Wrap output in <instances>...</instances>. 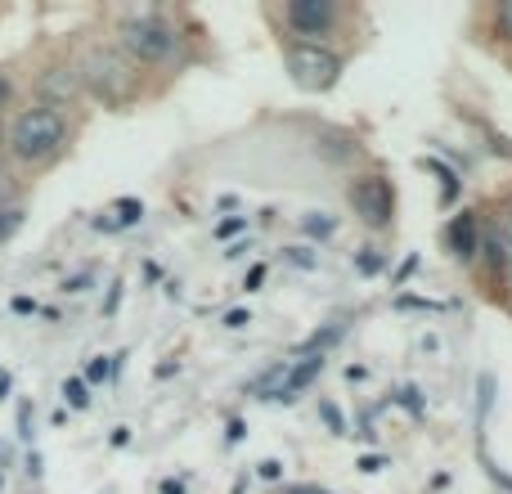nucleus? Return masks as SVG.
<instances>
[{
    "mask_svg": "<svg viewBox=\"0 0 512 494\" xmlns=\"http://www.w3.org/2000/svg\"><path fill=\"white\" fill-rule=\"evenodd\" d=\"M499 32H504L508 41H512V0H504V5H499Z\"/></svg>",
    "mask_w": 512,
    "mask_h": 494,
    "instance_id": "nucleus-13",
    "label": "nucleus"
},
{
    "mask_svg": "<svg viewBox=\"0 0 512 494\" xmlns=\"http://www.w3.org/2000/svg\"><path fill=\"white\" fill-rule=\"evenodd\" d=\"M351 207L360 212L364 225L387 230L391 212H396V194H391V185L382 176H364V180H355V185H351Z\"/></svg>",
    "mask_w": 512,
    "mask_h": 494,
    "instance_id": "nucleus-5",
    "label": "nucleus"
},
{
    "mask_svg": "<svg viewBox=\"0 0 512 494\" xmlns=\"http://www.w3.org/2000/svg\"><path fill=\"white\" fill-rule=\"evenodd\" d=\"M225 324H230V328H243V324H248V310H230V315H225Z\"/></svg>",
    "mask_w": 512,
    "mask_h": 494,
    "instance_id": "nucleus-19",
    "label": "nucleus"
},
{
    "mask_svg": "<svg viewBox=\"0 0 512 494\" xmlns=\"http://www.w3.org/2000/svg\"><path fill=\"white\" fill-rule=\"evenodd\" d=\"M68 140H72L68 113L50 108V104H27L5 131L9 158L23 162V167H50V162L68 149Z\"/></svg>",
    "mask_w": 512,
    "mask_h": 494,
    "instance_id": "nucleus-1",
    "label": "nucleus"
},
{
    "mask_svg": "<svg viewBox=\"0 0 512 494\" xmlns=\"http://www.w3.org/2000/svg\"><path fill=\"white\" fill-rule=\"evenodd\" d=\"M239 230H243V221H225L216 234H221V239H230V234H239Z\"/></svg>",
    "mask_w": 512,
    "mask_h": 494,
    "instance_id": "nucleus-20",
    "label": "nucleus"
},
{
    "mask_svg": "<svg viewBox=\"0 0 512 494\" xmlns=\"http://www.w3.org/2000/svg\"><path fill=\"white\" fill-rule=\"evenodd\" d=\"M288 494H324V490H288Z\"/></svg>",
    "mask_w": 512,
    "mask_h": 494,
    "instance_id": "nucleus-23",
    "label": "nucleus"
},
{
    "mask_svg": "<svg viewBox=\"0 0 512 494\" xmlns=\"http://www.w3.org/2000/svg\"><path fill=\"white\" fill-rule=\"evenodd\" d=\"M77 81L90 90V95L117 104V99L131 95L135 72H131V63L122 59V50H113V45H90L77 63Z\"/></svg>",
    "mask_w": 512,
    "mask_h": 494,
    "instance_id": "nucleus-3",
    "label": "nucleus"
},
{
    "mask_svg": "<svg viewBox=\"0 0 512 494\" xmlns=\"http://www.w3.org/2000/svg\"><path fill=\"white\" fill-rule=\"evenodd\" d=\"M306 230H310V234H328V230H333V221H324V216H310Z\"/></svg>",
    "mask_w": 512,
    "mask_h": 494,
    "instance_id": "nucleus-15",
    "label": "nucleus"
},
{
    "mask_svg": "<svg viewBox=\"0 0 512 494\" xmlns=\"http://www.w3.org/2000/svg\"><path fill=\"white\" fill-rule=\"evenodd\" d=\"M0 144H5V126H0Z\"/></svg>",
    "mask_w": 512,
    "mask_h": 494,
    "instance_id": "nucleus-25",
    "label": "nucleus"
},
{
    "mask_svg": "<svg viewBox=\"0 0 512 494\" xmlns=\"http://www.w3.org/2000/svg\"><path fill=\"white\" fill-rule=\"evenodd\" d=\"M18 225H23V212H18V207H0V243H5Z\"/></svg>",
    "mask_w": 512,
    "mask_h": 494,
    "instance_id": "nucleus-11",
    "label": "nucleus"
},
{
    "mask_svg": "<svg viewBox=\"0 0 512 494\" xmlns=\"http://www.w3.org/2000/svg\"><path fill=\"white\" fill-rule=\"evenodd\" d=\"M9 95H14V81H9V77H5V72H0V108H5V104H9Z\"/></svg>",
    "mask_w": 512,
    "mask_h": 494,
    "instance_id": "nucleus-17",
    "label": "nucleus"
},
{
    "mask_svg": "<svg viewBox=\"0 0 512 494\" xmlns=\"http://www.w3.org/2000/svg\"><path fill=\"white\" fill-rule=\"evenodd\" d=\"M288 72L301 90H328L342 77V59L315 41H301V45H288Z\"/></svg>",
    "mask_w": 512,
    "mask_h": 494,
    "instance_id": "nucleus-4",
    "label": "nucleus"
},
{
    "mask_svg": "<svg viewBox=\"0 0 512 494\" xmlns=\"http://www.w3.org/2000/svg\"><path fill=\"white\" fill-rule=\"evenodd\" d=\"M63 400H68L72 409H86L90 405V387L81 378H68V382H63Z\"/></svg>",
    "mask_w": 512,
    "mask_h": 494,
    "instance_id": "nucleus-10",
    "label": "nucleus"
},
{
    "mask_svg": "<svg viewBox=\"0 0 512 494\" xmlns=\"http://www.w3.org/2000/svg\"><path fill=\"white\" fill-rule=\"evenodd\" d=\"M5 391H9V378H5V373H0V400H5Z\"/></svg>",
    "mask_w": 512,
    "mask_h": 494,
    "instance_id": "nucleus-22",
    "label": "nucleus"
},
{
    "mask_svg": "<svg viewBox=\"0 0 512 494\" xmlns=\"http://www.w3.org/2000/svg\"><path fill=\"white\" fill-rule=\"evenodd\" d=\"M108 373H113V364H108V360H104V355H99V360H90L86 378H90V382H104V378H108Z\"/></svg>",
    "mask_w": 512,
    "mask_h": 494,
    "instance_id": "nucleus-12",
    "label": "nucleus"
},
{
    "mask_svg": "<svg viewBox=\"0 0 512 494\" xmlns=\"http://www.w3.org/2000/svg\"><path fill=\"white\" fill-rule=\"evenodd\" d=\"M360 270H382V256L378 252H364L360 256Z\"/></svg>",
    "mask_w": 512,
    "mask_h": 494,
    "instance_id": "nucleus-16",
    "label": "nucleus"
},
{
    "mask_svg": "<svg viewBox=\"0 0 512 494\" xmlns=\"http://www.w3.org/2000/svg\"><path fill=\"white\" fill-rule=\"evenodd\" d=\"M337 337H342V324H337V319H333V324H328V328H319V333L306 342V355H319V351H324V346H333Z\"/></svg>",
    "mask_w": 512,
    "mask_h": 494,
    "instance_id": "nucleus-9",
    "label": "nucleus"
},
{
    "mask_svg": "<svg viewBox=\"0 0 512 494\" xmlns=\"http://www.w3.org/2000/svg\"><path fill=\"white\" fill-rule=\"evenodd\" d=\"M445 239H450V247L459 256H472V252H477V216H468V212L454 216L450 230H445Z\"/></svg>",
    "mask_w": 512,
    "mask_h": 494,
    "instance_id": "nucleus-7",
    "label": "nucleus"
},
{
    "mask_svg": "<svg viewBox=\"0 0 512 494\" xmlns=\"http://www.w3.org/2000/svg\"><path fill=\"white\" fill-rule=\"evenodd\" d=\"M261 279H265V265H252V274H248V292L261 288Z\"/></svg>",
    "mask_w": 512,
    "mask_h": 494,
    "instance_id": "nucleus-18",
    "label": "nucleus"
},
{
    "mask_svg": "<svg viewBox=\"0 0 512 494\" xmlns=\"http://www.w3.org/2000/svg\"><path fill=\"white\" fill-rule=\"evenodd\" d=\"M508 243H512V216H508Z\"/></svg>",
    "mask_w": 512,
    "mask_h": 494,
    "instance_id": "nucleus-24",
    "label": "nucleus"
},
{
    "mask_svg": "<svg viewBox=\"0 0 512 494\" xmlns=\"http://www.w3.org/2000/svg\"><path fill=\"white\" fill-rule=\"evenodd\" d=\"M324 418H328V423H333V427H337V432H342V414H337V409H333V405H324Z\"/></svg>",
    "mask_w": 512,
    "mask_h": 494,
    "instance_id": "nucleus-21",
    "label": "nucleus"
},
{
    "mask_svg": "<svg viewBox=\"0 0 512 494\" xmlns=\"http://www.w3.org/2000/svg\"><path fill=\"white\" fill-rule=\"evenodd\" d=\"M117 45L135 63H171L180 54V32L162 14H135V18H122Z\"/></svg>",
    "mask_w": 512,
    "mask_h": 494,
    "instance_id": "nucleus-2",
    "label": "nucleus"
},
{
    "mask_svg": "<svg viewBox=\"0 0 512 494\" xmlns=\"http://www.w3.org/2000/svg\"><path fill=\"white\" fill-rule=\"evenodd\" d=\"M337 23L333 0H288V27L301 36H328V27Z\"/></svg>",
    "mask_w": 512,
    "mask_h": 494,
    "instance_id": "nucleus-6",
    "label": "nucleus"
},
{
    "mask_svg": "<svg viewBox=\"0 0 512 494\" xmlns=\"http://www.w3.org/2000/svg\"><path fill=\"white\" fill-rule=\"evenodd\" d=\"M9 310H14V315H36V301L32 297H14L9 301Z\"/></svg>",
    "mask_w": 512,
    "mask_h": 494,
    "instance_id": "nucleus-14",
    "label": "nucleus"
},
{
    "mask_svg": "<svg viewBox=\"0 0 512 494\" xmlns=\"http://www.w3.org/2000/svg\"><path fill=\"white\" fill-rule=\"evenodd\" d=\"M108 216H113V221H104V225H99V230H122V225H135V221H140V216H144V207L135 203V198H122V203H117Z\"/></svg>",
    "mask_w": 512,
    "mask_h": 494,
    "instance_id": "nucleus-8",
    "label": "nucleus"
}]
</instances>
